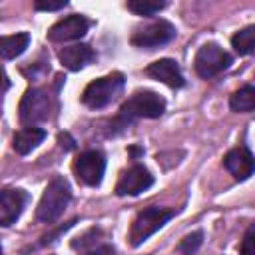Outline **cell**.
I'll return each instance as SVG.
<instances>
[{"mask_svg": "<svg viewBox=\"0 0 255 255\" xmlns=\"http://www.w3.org/2000/svg\"><path fill=\"white\" fill-rule=\"evenodd\" d=\"M70 199H72V191H70L68 181L64 177H54L48 183V187L44 189L42 199L38 203V209H36L38 221L54 223L64 213V209L68 207Z\"/></svg>", "mask_w": 255, "mask_h": 255, "instance_id": "6da1fadb", "label": "cell"}, {"mask_svg": "<svg viewBox=\"0 0 255 255\" xmlns=\"http://www.w3.org/2000/svg\"><path fill=\"white\" fill-rule=\"evenodd\" d=\"M165 112V100L151 92V90H137L133 92L120 108V118L124 124L131 122L133 118H159Z\"/></svg>", "mask_w": 255, "mask_h": 255, "instance_id": "7a4b0ae2", "label": "cell"}, {"mask_svg": "<svg viewBox=\"0 0 255 255\" xmlns=\"http://www.w3.org/2000/svg\"><path fill=\"white\" fill-rule=\"evenodd\" d=\"M122 88H124V76L118 74V72L108 74V76L98 78V80H94L86 86V90L82 92V102L88 108H94V110L104 108L120 96Z\"/></svg>", "mask_w": 255, "mask_h": 255, "instance_id": "3957f363", "label": "cell"}, {"mask_svg": "<svg viewBox=\"0 0 255 255\" xmlns=\"http://www.w3.org/2000/svg\"><path fill=\"white\" fill-rule=\"evenodd\" d=\"M173 217L171 209H163V207H145L143 211L137 213V217L131 223L129 229V243L133 247L141 245L149 235H153L157 229H161L169 219Z\"/></svg>", "mask_w": 255, "mask_h": 255, "instance_id": "277c9868", "label": "cell"}, {"mask_svg": "<svg viewBox=\"0 0 255 255\" xmlns=\"http://www.w3.org/2000/svg\"><path fill=\"white\" fill-rule=\"evenodd\" d=\"M231 62H233L231 56L223 48H219L217 44H205L197 50L193 66H195L197 76L209 80V78L221 74L223 70H227L231 66Z\"/></svg>", "mask_w": 255, "mask_h": 255, "instance_id": "5b68a950", "label": "cell"}, {"mask_svg": "<svg viewBox=\"0 0 255 255\" xmlns=\"http://www.w3.org/2000/svg\"><path fill=\"white\" fill-rule=\"evenodd\" d=\"M50 96L48 92L40 90V88H30L24 92L22 102H20V120L26 126H34L40 124L44 120H48L50 116Z\"/></svg>", "mask_w": 255, "mask_h": 255, "instance_id": "8992f818", "label": "cell"}, {"mask_svg": "<svg viewBox=\"0 0 255 255\" xmlns=\"http://www.w3.org/2000/svg\"><path fill=\"white\" fill-rule=\"evenodd\" d=\"M104 171H106V157L98 149L84 151L74 161V173L78 181H82L84 185H90V187L100 185L104 179Z\"/></svg>", "mask_w": 255, "mask_h": 255, "instance_id": "52a82bcc", "label": "cell"}, {"mask_svg": "<svg viewBox=\"0 0 255 255\" xmlns=\"http://www.w3.org/2000/svg\"><path fill=\"white\" fill-rule=\"evenodd\" d=\"M175 36V28L171 22L167 20H155L139 30L133 32L131 36V44L137 46V48H157V46H163L167 44L169 40H173Z\"/></svg>", "mask_w": 255, "mask_h": 255, "instance_id": "ba28073f", "label": "cell"}, {"mask_svg": "<svg viewBox=\"0 0 255 255\" xmlns=\"http://www.w3.org/2000/svg\"><path fill=\"white\" fill-rule=\"evenodd\" d=\"M153 185V175L143 165H131L129 169L120 173V179L116 183V193L120 197L124 195H139L141 191L149 189Z\"/></svg>", "mask_w": 255, "mask_h": 255, "instance_id": "9c48e42d", "label": "cell"}, {"mask_svg": "<svg viewBox=\"0 0 255 255\" xmlns=\"http://www.w3.org/2000/svg\"><path fill=\"white\" fill-rule=\"evenodd\" d=\"M90 28V20L80 16V14H72L66 16L62 20H58L50 30H48V38L52 42H68V40H78L82 38Z\"/></svg>", "mask_w": 255, "mask_h": 255, "instance_id": "30bf717a", "label": "cell"}, {"mask_svg": "<svg viewBox=\"0 0 255 255\" xmlns=\"http://www.w3.org/2000/svg\"><path fill=\"white\" fill-rule=\"evenodd\" d=\"M26 205V193L22 189L0 191V227H10L22 215Z\"/></svg>", "mask_w": 255, "mask_h": 255, "instance_id": "8fae6325", "label": "cell"}, {"mask_svg": "<svg viewBox=\"0 0 255 255\" xmlns=\"http://www.w3.org/2000/svg\"><path fill=\"white\" fill-rule=\"evenodd\" d=\"M145 74L155 78V80H159V82H163L169 88H183L185 86V78H183L177 62L171 60V58H161V60L149 64Z\"/></svg>", "mask_w": 255, "mask_h": 255, "instance_id": "7c38bea8", "label": "cell"}, {"mask_svg": "<svg viewBox=\"0 0 255 255\" xmlns=\"http://www.w3.org/2000/svg\"><path fill=\"white\" fill-rule=\"evenodd\" d=\"M223 165L237 181H243L253 175V155L247 147H235L227 151V155L223 157Z\"/></svg>", "mask_w": 255, "mask_h": 255, "instance_id": "4fadbf2b", "label": "cell"}, {"mask_svg": "<svg viewBox=\"0 0 255 255\" xmlns=\"http://www.w3.org/2000/svg\"><path fill=\"white\" fill-rule=\"evenodd\" d=\"M58 58H60L64 68H68L72 72H78V70L86 68L88 64H92L96 60V52L88 44H74V46L62 48L58 52Z\"/></svg>", "mask_w": 255, "mask_h": 255, "instance_id": "5bb4252c", "label": "cell"}, {"mask_svg": "<svg viewBox=\"0 0 255 255\" xmlns=\"http://www.w3.org/2000/svg\"><path fill=\"white\" fill-rule=\"evenodd\" d=\"M46 137V131L42 128H36V126H28V128H22L20 131L14 133V139H12V147L16 153L20 155H28L32 149H36Z\"/></svg>", "mask_w": 255, "mask_h": 255, "instance_id": "9a60e30c", "label": "cell"}, {"mask_svg": "<svg viewBox=\"0 0 255 255\" xmlns=\"http://www.w3.org/2000/svg\"><path fill=\"white\" fill-rule=\"evenodd\" d=\"M28 46H30V34H26V32L2 36L0 38V56L6 60H14L20 54H24Z\"/></svg>", "mask_w": 255, "mask_h": 255, "instance_id": "2e32d148", "label": "cell"}, {"mask_svg": "<svg viewBox=\"0 0 255 255\" xmlns=\"http://www.w3.org/2000/svg\"><path fill=\"white\" fill-rule=\"evenodd\" d=\"M229 108L233 112H253V108H255V88L253 86H243L237 92H233L231 98H229Z\"/></svg>", "mask_w": 255, "mask_h": 255, "instance_id": "e0dca14e", "label": "cell"}, {"mask_svg": "<svg viewBox=\"0 0 255 255\" xmlns=\"http://www.w3.org/2000/svg\"><path fill=\"white\" fill-rule=\"evenodd\" d=\"M231 46H233L235 52L241 54V56L253 54V48H255V26H247V28L239 30V32L231 38Z\"/></svg>", "mask_w": 255, "mask_h": 255, "instance_id": "ac0fdd59", "label": "cell"}, {"mask_svg": "<svg viewBox=\"0 0 255 255\" xmlns=\"http://www.w3.org/2000/svg\"><path fill=\"white\" fill-rule=\"evenodd\" d=\"M128 10L135 12L137 16H153L157 12H161L167 2H153V0H129L128 4Z\"/></svg>", "mask_w": 255, "mask_h": 255, "instance_id": "d6986e66", "label": "cell"}, {"mask_svg": "<svg viewBox=\"0 0 255 255\" xmlns=\"http://www.w3.org/2000/svg\"><path fill=\"white\" fill-rule=\"evenodd\" d=\"M201 243H203V233H201V231H193V233L185 235V237L179 241L177 249H179L181 255H193V253L201 247Z\"/></svg>", "mask_w": 255, "mask_h": 255, "instance_id": "ffe728a7", "label": "cell"}, {"mask_svg": "<svg viewBox=\"0 0 255 255\" xmlns=\"http://www.w3.org/2000/svg\"><path fill=\"white\" fill-rule=\"evenodd\" d=\"M241 255H255V225L251 223L243 235V241L239 245Z\"/></svg>", "mask_w": 255, "mask_h": 255, "instance_id": "44dd1931", "label": "cell"}, {"mask_svg": "<svg viewBox=\"0 0 255 255\" xmlns=\"http://www.w3.org/2000/svg\"><path fill=\"white\" fill-rule=\"evenodd\" d=\"M66 6H68L66 0H60V2H42V0H38V2L34 4V8L40 10V12H56V10H62V8H66Z\"/></svg>", "mask_w": 255, "mask_h": 255, "instance_id": "7402d4cb", "label": "cell"}, {"mask_svg": "<svg viewBox=\"0 0 255 255\" xmlns=\"http://www.w3.org/2000/svg\"><path fill=\"white\" fill-rule=\"evenodd\" d=\"M58 141H60V147L64 149V151H70V149H74V139L70 137V133H60L58 135Z\"/></svg>", "mask_w": 255, "mask_h": 255, "instance_id": "603a6c76", "label": "cell"}, {"mask_svg": "<svg viewBox=\"0 0 255 255\" xmlns=\"http://www.w3.org/2000/svg\"><path fill=\"white\" fill-rule=\"evenodd\" d=\"M88 255H114V247L112 245H100V247L92 249Z\"/></svg>", "mask_w": 255, "mask_h": 255, "instance_id": "cb8c5ba5", "label": "cell"}, {"mask_svg": "<svg viewBox=\"0 0 255 255\" xmlns=\"http://www.w3.org/2000/svg\"><path fill=\"white\" fill-rule=\"evenodd\" d=\"M8 86H10V82H8V76H6L4 68L0 66V98H2V94L8 90Z\"/></svg>", "mask_w": 255, "mask_h": 255, "instance_id": "d4e9b609", "label": "cell"}, {"mask_svg": "<svg viewBox=\"0 0 255 255\" xmlns=\"http://www.w3.org/2000/svg\"><path fill=\"white\" fill-rule=\"evenodd\" d=\"M129 153H131V155H139V153H143V149H139V147H129Z\"/></svg>", "mask_w": 255, "mask_h": 255, "instance_id": "484cf974", "label": "cell"}, {"mask_svg": "<svg viewBox=\"0 0 255 255\" xmlns=\"http://www.w3.org/2000/svg\"><path fill=\"white\" fill-rule=\"evenodd\" d=\"M0 255H2V245H0Z\"/></svg>", "mask_w": 255, "mask_h": 255, "instance_id": "4316f807", "label": "cell"}]
</instances>
